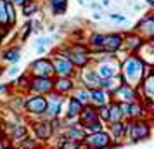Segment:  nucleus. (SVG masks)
<instances>
[{
  "label": "nucleus",
  "mask_w": 154,
  "mask_h": 149,
  "mask_svg": "<svg viewBox=\"0 0 154 149\" xmlns=\"http://www.w3.org/2000/svg\"><path fill=\"white\" fill-rule=\"evenodd\" d=\"M151 70H152V66L146 64L139 56L132 54V56L126 57V61H123V64H119V76H121L125 85L137 88L139 83L144 80V76L152 73Z\"/></svg>",
  "instance_id": "f257e3e1"
},
{
  "label": "nucleus",
  "mask_w": 154,
  "mask_h": 149,
  "mask_svg": "<svg viewBox=\"0 0 154 149\" xmlns=\"http://www.w3.org/2000/svg\"><path fill=\"white\" fill-rule=\"evenodd\" d=\"M126 135L130 137V142L132 144L149 141L151 135H152V123H151V120H147V118H142V120H128V132H126Z\"/></svg>",
  "instance_id": "f03ea898"
},
{
  "label": "nucleus",
  "mask_w": 154,
  "mask_h": 149,
  "mask_svg": "<svg viewBox=\"0 0 154 149\" xmlns=\"http://www.w3.org/2000/svg\"><path fill=\"white\" fill-rule=\"evenodd\" d=\"M112 54H106V56L97 57V66L94 68V71L97 73V76L100 80H111L119 75V64L116 63V59L111 57Z\"/></svg>",
  "instance_id": "7ed1b4c3"
},
{
  "label": "nucleus",
  "mask_w": 154,
  "mask_h": 149,
  "mask_svg": "<svg viewBox=\"0 0 154 149\" xmlns=\"http://www.w3.org/2000/svg\"><path fill=\"white\" fill-rule=\"evenodd\" d=\"M45 106H47V99H45V95L29 94L28 97L23 99V109H24L26 113L33 114V116H38V118H43Z\"/></svg>",
  "instance_id": "20e7f679"
},
{
  "label": "nucleus",
  "mask_w": 154,
  "mask_h": 149,
  "mask_svg": "<svg viewBox=\"0 0 154 149\" xmlns=\"http://www.w3.org/2000/svg\"><path fill=\"white\" fill-rule=\"evenodd\" d=\"M68 49V57L75 68H85L90 63V52L85 45H71Z\"/></svg>",
  "instance_id": "39448f33"
},
{
  "label": "nucleus",
  "mask_w": 154,
  "mask_h": 149,
  "mask_svg": "<svg viewBox=\"0 0 154 149\" xmlns=\"http://www.w3.org/2000/svg\"><path fill=\"white\" fill-rule=\"evenodd\" d=\"M47 99V106H45V113H43V120H56L59 118L61 107H63V95H59L57 92H49L45 95Z\"/></svg>",
  "instance_id": "423d86ee"
},
{
  "label": "nucleus",
  "mask_w": 154,
  "mask_h": 149,
  "mask_svg": "<svg viewBox=\"0 0 154 149\" xmlns=\"http://www.w3.org/2000/svg\"><path fill=\"white\" fill-rule=\"evenodd\" d=\"M29 75L31 76H40V78H52L54 76V68H52V61L49 57H40L35 59L33 63L29 64Z\"/></svg>",
  "instance_id": "0eeeda50"
},
{
  "label": "nucleus",
  "mask_w": 154,
  "mask_h": 149,
  "mask_svg": "<svg viewBox=\"0 0 154 149\" xmlns=\"http://www.w3.org/2000/svg\"><path fill=\"white\" fill-rule=\"evenodd\" d=\"M52 90H54V80L52 78H40V76H31L29 78V85H28L29 94L47 95Z\"/></svg>",
  "instance_id": "6e6552de"
},
{
  "label": "nucleus",
  "mask_w": 154,
  "mask_h": 149,
  "mask_svg": "<svg viewBox=\"0 0 154 149\" xmlns=\"http://www.w3.org/2000/svg\"><path fill=\"white\" fill-rule=\"evenodd\" d=\"M52 68H54V75L57 78H73L75 76V66L71 64L69 59H59V57L52 56Z\"/></svg>",
  "instance_id": "1a4fd4ad"
},
{
  "label": "nucleus",
  "mask_w": 154,
  "mask_h": 149,
  "mask_svg": "<svg viewBox=\"0 0 154 149\" xmlns=\"http://www.w3.org/2000/svg\"><path fill=\"white\" fill-rule=\"evenodd\" d=\"M111 97H112V102H137L139 99V92L137 88H133L130 85H119L114 92H111Z\"/></svg>",
  "instance_id": "9d476101"
},
{
  "label": "nucleus",
  "mask_w": 154,
  "mask_h": 149,
  "mask_svg": "<svg viewBox=\"0 0 154 149\" xmlns=\"http://www.w3.org/2000/svg\"><path fill=\"white\" fill-rule=\"evenodd\" d=\"M83 142L88 146V149H107L112 141H111V135L106 130H102V132H97V134L85 135Z\"/></svg>",
  "instance_id": "9b49d317"
},
{
  "label": "nucleus",
  "mask_w": 154,
  "mask_h": 149,
  "mask_svg": "<svg viewBox=\"0 0 154 149\" xmlns=\"http://www.w3.org/2000/svg\"><path fill=\"white\" fill-rule=\"evenodd\" d=\"M123 45V36L119 33H112V35H104V40L100 43V52L106 54H114L118 52Z\"/></svg>",
  "instance_id": "f8f14e48"
},
{
  "label": "nucleus",
  "mask_w": 154,
  "mask_h": 149,
  "mask_svg": "<svg viewBox=\"0 0 154 149\" xmlns=\"http://www.w3.org/2000/svg\"><path fill=\"white\" fill-rule=\"evenodd\" d=\"M31 128H33V132H35V137L36 141H49L50 137L54 135V132H52V127H50V121L49 120H43V118H40L38 121H35L33 125H31Z\"/></svg>",
  "instance_id": "ddd939ff"
},
{
  "label": "nucleus",
  "mask_w": 154,
  "mask_h": 149,
  "mask_svg": "<svg viewBox=\"0 0 154 149\" xmlns=\"http://www.w3.org/2000/svg\"><path fill=\"white\" fill-rule=\"evenodd\" d=\"M126 132H128V120H121V121L109 123V130H107V134L111 135V139H114L116 142H123V139L126 137Z\"/></svg>",
  "instance_id": "4468645a"
},
{
  "label": "nucleus",
  "mask_w": 154,
  "mask_h": 149,
  "mask_svg": "<svg viewBox=\"0 0 154 149\" xmlns=\"http://www.w3.org/2000/svg\"><path fill=\"white\" fill-rule=\"evenodd\" d=\"M90 92V104L95 107H100V106H106V104H109L111 99H109V95L111 94L107 92V90H102V88H92L88 90Z\"/></svg>",
  "instance_id": "2eb2a0df"
},
{
  "label": "nucleus",
  "mask_w": 154,
  "mask_h": 149,
  "mask_svg": "<svg viewBox=\"0 0 154 149\" xmlns=\"http://www.w3.org/2000/svg\"><path fill=\"white\" fill-rule=\"evenodd\" d=\"M4 132H5V134L9 135V139H11V141H21V139H24V137H26V135H28V130H26V127H24V125H21V123H17V125H16V123H9L7 127L4 128Z\"/></svg>",
  "instance_id": "dca6fc26"
},
{
  "label": "nucleus",
  "mask_w": 154,
  "mask_h": 149,
  "mask_svg": "<svg viewBox=\"0 0 154 149\" xmlns=\"http://www.w3.org/2000/svg\"><path fill=\"white\" fill-rule=\"evenodd\" d=\"M75 90V82L73 78H56L54 80V92L59 95H68Z\"/></svg>",
  "instance_id": "f3484780"
},
{
  "label": "nucleus",
  "mask_w": 154,
  "mask_h": 149,
  "mask_svg": "<svg viewBox=\"0 0 154 149\" xmlns=\"http://www.w3.org/2000/svg\"><path fill=\"white\" fill-rule=\"evenodd\" d=\"M95 120H99L97 107L92 106V104L83 106L82 113H80V116H78V123H80V125H85V123H90V121H95Z\"/></svg>",
  "instance_id": "a211bd4d"
},
{
  "label": "nucleus",
  "mask_w": 154,
  "mask_h": 149,
  "mask_svg": "<svg viewBox=\"0 0 154 149\" xmlns=\"http://www.w3.org/2000/svg\"><path fill=\"white\" fill-rule=\"evenodd\" d=\"M142 43H144V38L137 33H130V35H126V38H123V45L121 47H125L128 52H135V50H139L142 47Z\"/></svg>",
  "instance_id": "6ab92c4d"
},
{
  "label": "nucleus",
  "mask_w": 154,
  "mask_h": 149,
  "mask_svg": "<svg viewBox=\"0 0 154 149\" xmlns=\"http://www.w3.org/2000/svg\"><path fill=\"white\" fill-rule=\"evenodd\" d=\"M82 80H83V87L85 88H97V82H99V76L97 73L94 71V68H87L85 71H82Z\"/></svg>",
  "instance_id": "aec40b11"
},
{
  "label": "nucleus",
  "mask_w": 154,
  "mask_h": 149,
  "mask_svg": "<svg viewBox=\"0 0 154 149\" xmlns=\"http://www.w3.org/2000/svg\"><path fill=\"white\" fill-rule=\"evenodd\" d=\"M61 137H68V139H73V141L80 142L85 139V132H83V128H82L80 123H75V125H69V127L66 128L63 134H61Z\"/></svg>",
  "instance_id": "412c9836"
},
{
  "label": "nucleus",
  "mask_w": 154,
  "mask_h": 149,
  "mask_svg": "<svg viewBox=\"0 0 154 149\" xmlns=\"http://www.w3.org/2000/svg\"><path fill=\"white\" fill-rule=\"evenodd\" d=\"M139 29H140V33H146V35H147V40H151V38H152V29H154L152 14H146V17L139 23Z\"/></svg>",
  "instance_id": "4be33fe9"
},
{
  "label": "nucleus",
  "mask_w": 154,
  "mask_h": 149,
  "mask_svg": "<svg viewBox=\"0 0 154 149\" xmlns=\"http://www.w3.org/2000/svg\"><path fill=\"white\" fill-rule=\"evenodd\" d=\"M73 99H76L82 106L90 104V92H88V88H85V87H78V88H75V92H73Z\"/></svg>",
  "instance_id": "5701e85b"
},
{
  "label": "nucleus",
  "mask_w": 154,
  "mask_h": 149,
  "mask_svg": "<svg viewBox=\"0 0 154 149\" xmlns=\"http://www.w3.org/2000/svg\"><path fill=\"white\" fill-rule=\"evenodd\" d=\"M107 109H109V118H107V123H114V121H121L123 120V114L119 111L118 102H109L107 104Z\"/></svg>",
  "instance_id": "b1692460"
},
{
  "label": "nucleus",
  "mask_w": 154,
  "mask_h": 149,
  "mask_svg": "<svg viewBox=\"0 0 154 149\" xmlns=\"http://www.w3.org/2000/svg\"><path fill=\"white\" fill-rule=\"evenodd\" d=\"M82 128H83L85 135L97 134V132H102V130H104V123H102L100 120H95V121H90V123H85V125H82Z\"/></svg>",
  "instance_id": "393cba45"
},
{
  "label": "nucleus",
  "mask_w": 154,
  "mask_h": 149,
  "mask_svg": "<svg viewBox=\"0 0 154 149\" xmlns=\"http://www.w3.org/2000/svg\"><path fill=\"white\" fill-rule=\"evenodd\" d=\"M66 5H68V0H50V7H52V12L56 16L64 14Z\"/></svg>",
  "instance_id": "a878e982"
},
{
  "label": "nucleus",
  "mask_w": 154,
  "mask_h": 149,
  "mask_svg": "<svg viewBox=\"0 0 154 149\" xmlns=\"http://www.w3.org/2000/svg\"><path fill=\"white\" fill-rule=\"evenodd\" d=\"M4 59L12 64H17L19 59H21V52H19V49H9L4 52Z\"/></svg>",
  "instance_id": "bb28decb"
},
{
  "label": "nucleus",
  "mask_w": 154,
  "mask_h": 149,
  "mask_svg": "<svg viewBox=\"0 0 154 149\" xmlns=\"http://www.w3.org/2000/svg\"><path fill=\"white\" fill-rule=\"evenodd\" d=\"M40 146H38V141L36 139H33V137H24V139H21L19 141V147L17 149H38Z\"/></svg>",
  "instance_id": "cd10ccee"
},
{
  "label": "nucleus",
  "mask_w": 154,
  "mask_h": 149,
  "mask_svg": "<svg viewBox=\"0 0 154 149\" xmlns=\"http://www.w3.org/2000/svg\"><path fill=\"white\" fill-rule=\"evenodd\" d=\"M78 141L68 139V137H61V141L57 142V149H76Z\"/></svg>",
  "instance_id": "c85d7f7f"
},
{
  "label": "nucleus",
  "mask_w": 154,
  "mask_h": 149,
  "mask_svg": "<svg viewBox=\"0 0 154 149\" xmlns=\"http://www.w3.org/2000/svg\"><path fill=\"white\" fill-rule=\"evenodd\" d=\"M104 40V35H99V33H94L90 36V40H88V45H90L94 50H99L100 52V43Z\"/></svg>",
  "instance_id": "c756f323"
},
{
  "label": "nucleus",
  "mask_w": 154,
  "mask_h": 149,
  "mask_svg": "<svg viewBox=\"0 0 154 149\" xmlns=\"http://www.w3.org/2000/svg\"><path fill=\"white\" fill-rule=\"evenodd\" d=\"M5 16H7V24H14L16 21V12H14V7L12 4L5 0Z\"/></svg>",
  "instance_id": "7c9ffc66"
},
{
  "label": "nucleus",
  "mask_w": 154,
  "mask_h": 149,
  "mask_svg": "<svg viewBox=\"0 0 154 149\" xmlns=\"http://www.w3.org/2000/svg\"><path fill=\"white\" fill-rule=\"evenodd\" d=\"M16 83H17V87H19V88H26V90H28V85H29V75H21V76L17 78V82H16Z\"/></svg>",
  "instance_id": "2f4dec72"
},
{
  "label": "nucleus",
  "mask_w": 154,
  "mask_h": 149,
  "mask_svg": "<svg viewBox=\"0 0 154 149\" xmlns=\"http://www.w3.org/2000/svg\"><path fill=\"white\" fill-rule=\"evenodd\" d=\"M23 7H24V9H23L24 16H31V14H35L36 9H38V7H36V4H29V5H28V4H24Z\"/></svg>",
  "instance_id": "473e14b6"
},
{
  "label": "nucleus",
  "mask_w": 154,
  "mask_h": 149,
  "mask_svg": "<svg viewBox=\"0 0 154 149\" xmlns=\"http://www.w3.org/2000/svg\"><path fill=\"white\" fill-rule=\"evenodd\" d=\"M109 19L111 21H118V23H126V17L125 16H121V14H109Z\"/></svg>",
  "instance_id": "72a5a7b5"
},
{
  "label": "nucleus",
  "mask_w": 154,
  "mask_h": 149,
  "mask_svg": "<svg viewBox=\"0 0 154 149\" xmlns=\"http://www.w3.org/2000/svg\"><path fill=\"white\" fill-rule=\"evenodd\" d=\"M31 28H33V24H31V21L26 23V26H24V33H23V40H26L28 38V35L31 33Z\"/></svg>",
  "instance_id": "f704fd0d"
},
{
  "label": "nucleus",
  "mask_w": 154,
  "mask_h": 149,
  "mask_svg": "<svg viewBox=\"0 0 154 149\" xmlns=\"http://www.w3.org/2000/svg\"><path fill=\"white\" fill-rule=\"evenodd\" d=\"M17 73H19V68H17V66H14V68H11V70H9V75H11V76H16Z\"/></svg>",
  "instance_id": "c9c22d12"
},
{
  "label": "nucleus",
  "mask_w": 154,
  "mask_h": 149,
  "mask_svg": "<svg viewBox=\"0 0 154 149\" xmlns=\"http://www.w3.org/2000/svg\"><path fill=\"white\" fill-rule=\"evenodd\" d=\"M76 149H88V146H87L83 141H80L78 142V146H76Z\"/></svg>",
  "instance_id": "e433bc0d"
},
{
  "label": "nucleus",
  "mask_w": 154,
  "mask_h": 149,
  "mask_svg": "<svg viewBox=\"0 0 154 149\" xmlns=\"http://www.w3.org/2000/svg\"><path fill=\"white\" fill-rule=\"evenodd\" d=\"M90 7H92V9H95V11H97V9L100 11V5H99V4H90Z\"/></svg>",
  "instance_id": "4c0bfd02"
},
{
  "label": "nucleus",
  "mask_w": 154,
  "mask_h": 149,
  "mask_svg": "<svg viewBox=\"0 0 154 149\" xmlns=\"http://www.w3.org/2000/svg\"><path fill=\"white\" fill-rule=\"evenodd\" d=\"M100 17H102V14H100V12H95V14H94V19H100Z\"/></svg>",
  "instance_id": "58836bf2"
},
{
  "label": "nucleus",
  "mask_w": 154,
  "mask_h": 149,
  "mask_svg": "<svg viewBox=\"0 0 154 149\" xmlns=\"http://www.w3.org/2000/svg\"><path fill=\"white\" fill-rule=\"evenodd\" d=\"M7 90V85H0V92H5Z\"/></svg>",
  "instance_id": "ea45409f"
},
{
  "label": "nucleus",
  "mask_w": 154,
  "mask_h": 149,
  "mask_svg": "<svg viewBox=\"0 0 154 149\" xmlns=\"http://www.w3.org/2000/svg\"><path fill=\"white\" fill-rule=\"evenodd\" d=\"M4 149H17V147H14V146H5Z\"/></svg>",
  "instance_id": "a19ab883"
}]
</instances>
